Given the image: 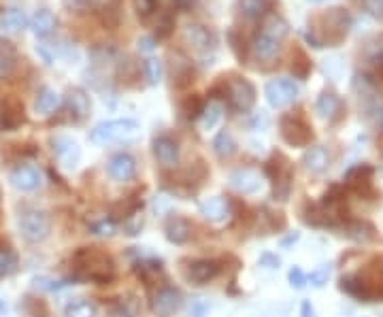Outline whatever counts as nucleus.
<instances>
[{
  "instance_id": "4be33fe9",
  "label": "nucleus",
  "mask_w": 383,
  "mask_h": 317,
  "mask_svg": "<svg viewBox=\"0 0 383 317\" xmlns=\"http://www.w3.org/2000/svg\"><path fill=\"white\" fill-rule=\"evenodd\" d=\"M26 26H28V17H26L24 11L17 9V7H11L0 15V30L7 32V34H17Z\"/></svg>"
},
{
  "instance_id": "2eb2a0df",
  "label": "nucleus",
  "mask_w": 383,
  "mask_h": 317,
  "mask_svg": "<svg viewBox=\"0 0 383 317\" xmlns=\"http://www.w3.org/2000/svg\"><path fill=\"white\" fill-rule=\"evenodd\" d=\"M52 145H54V153L58 157V162L64 168H75L79 164L81 149H79L77 141H73L69 137H56V139H52Z\"/></svg>"
},
{
  "instance_id": "8fccbe9b",
  "label": "nucleus",
  "mask_w": 383,
  "mask_h": 317,
  "mask_svg": "<svg viewBox=\"0 0 383 317\" xmlns=\"http://www.w3.org/2000/svg\"><path fill=\"white\" fill-rule=\"evenodd\" d=\"M309 3H315V5H322V3H326V0H309Z\"/></svg>"
},
{
  "instance_id": "20e7f679",
  "label": "nucleus",
  "mask_w": 383,
  "mask_h": 317,
  "mask_svg": "<svg viewBox=\"0 0 383 317\" xmlns=\"http://www.w3.org/2000/svg\"><path fill=\"white\" fill-rule=\"evenodd\" d=\"M139 124L134 120H109L100 122L89 132V141L96 145H109V143H126L139 137Z\"/></svg>"
},
{
  "instance_id": "393cba45",
  "label": "nucleus",
  "mask_w": 383,
  "mask_h": 317,
  "mask_svg": "<svg viewBox=\"0 0 383 317\" xmlns=\"http://www.w3.org/2000/svg\"><path fill=\"white\" fill-rule=\"evenodd\" d=\"M56 17H54V13L52 11H47V9H41V11H36L34 13V17L30 19V28H32V32L39 36V39H45V36H50L54 30H56Z\"/></svg>"
},
{
  "instance_id": "a211bd4d",
  "label": "nucleus",
  "mask_w": 383,
  "mask_h": 317,
  "mask_svg": "<svg viewBox=\"0 0 383 317\" xmlns=\"http://www.w3.org/2000/svg\"><path fill=\"white\" fill-rule=\"evenodd\" d=\"M303 164H305V171L311 173V175H322L328 164H330V155H328V149L322 147V145H313L305 151L303 155Z\"/></svg>"
},
{
  "instance_id": "3c124183",
  "label": "nucleus",
  "mask_w": 383,
  "mask_h": 317,
  "mask_svg": "<svg viewBox=\"0 0 383 317\" xmlns=\"http://www.w3.org/2000/svg\"><path fill=\"white\" fill-rule=\"evenodd\" d=\"M381 126H383V116H381Z\"/></svg>"
},
{
  "instance_id": "ea45409f",
  "label": "nucleus",
  "mask_w": 383,
  "mask_h": 317,
  "mask_svg": "<svg viewBox=\"0 0 383 317\" xmlns=\"http://www.w3.org/2000/svg\"><path fill=\"white\" fill-rule=\"evenodd\" d=\"M139 300L134 298V296H128V298H122V303H120V313L124 315V317H137L139 315Z\"/></svg>"
},
{
  "instance_id": "e433bc0d",
  "label": "nucleus",
  "mask_w": 383,
  "mask_h": 317,
  "mask_svg": "<svg viewBox=\"0 0 383 317\" xmlns=\"http://www.w3.org/2000/svg\"><path fill=\"white\" fill-rule=\"evenodd\" d=\"M24 311L28 317H47V313H50L47 305H45L41 298H30V296L24 298Z\"/></svg>"
},
{
  "instance_id": "7c9ffc66",
  "label": "nucleus",
  "mask_w": 383,
  "mask_h": 317,
  "mask_svg": "<svg viewBox=\"0 0 383 317\" xmlns=\"http://www.w3.org/2000/svg\"><path fill=\"white\" fill-rule=\"evenodd\" d=\"M213 151L217 153V157H230V155H234V151H237V141H234V137L228 132V130H221L217 137L213 139Z\"/></svg>"
},
{
  "instance_id": "1a4fd4ad",
  "label": "nucleus",
  "mask_w": 383,
  "mask_h": 317,
  "mask_svg": "<svg viewBox=\"0 0 383 317\" xmlns=\"http://www.w3.org/2000/svg\"><path fill=\"white\" fill-rule=\"evenodd\" d=\"M184 307V296L175 287H160L151 296V311L155 317H171Z\"/></svg>"
},
{
  "instance_id": "39448f33",
  "label": "nucleus",
  "mask_w": 383,
  "mask_h": 317,
  "mask_svg": "<svg viewBox=\"0 0 383 317\" xmlns=\"http://www.w3.org/2000/svg\"><path fill=\"white\" fill-rule=\"evenodd\" d=\"M279 130H281V137L287 145L307 147L313 141V128L300 113H285V116L279 120Z\"/></svg>"
},
{
  "instance_id": "6ab92c4d",
  "label": "nucleus",
  "mask_w": 383,
  "mask_h": 317,
  "mask_svg": "<svg viewBox=\"0 0 383 317\" xmlns=\"http://www.w3.org/2000/svg\"><path fill=\"white\" fill-rule=\"evenodd\" d=\"M153 155L162 166H175L179 162V145L171 137H157L153 141Z\"/></svg>"
},
{
  "instance_id": "9b49d317",
  "label": "nucleus",
  "mask_w": 383,
  "mask_h": 317,
  "mask_svg": "<svg viewBox=\"0 0 383 317\" xmlns=\"http://www.w3.org/2000/svg\"><path fill=\"white\" fill-rule=\"evenodd\" d=\"M9 184L19 192H34L41 188V173L32 164H17L9 175Z\"/></svg>"
},
{
  "instance_id": "f704fd0d",
  "label": "nucleus",
  "mask_w": 383,
  "mask_h": 317,
  "mask_svg": "<svg viewBox=\"0 0 383 317\" xmlns=\"http://www.w3.org/2000/svg\"><path fill=\"white\" fill-rule=\"evenodd\" d=\"M349 237L358 239V241H373L375 239V228L366 221H355L349 226Z\"/></svg>"
},
{
  "instance_id": "f3484780",
  "label": "nucleus",
  "mask_w": 383,
  "mask_h": 317,
  "mask_svg": "<svg viewBox=\"0 0 383 317\" xmlns=\"http://www.w3.org/2000/svg\"><path fill=\"white\" fill-rule=\"evenodd\" d=\"M89 109H92V102H89V96L83 89H69V94H66V113H69L73 122H83L89 116Z\"/></svg>"
},
{
  "instance_id": "473e14b6",
  "label": "nucleus",
  "mask_w": 383,
  "mask_h": 317,
  "mask_svg": "<svg viewBox=\"0 0 383 317\" xmlns=\"http://www.w3.org/2000/svg\"><path fill=\"white\" fill-rule=\"evenodd\" d=\"M292 73L298 79H305L311 73V60L307 58V54L303 50L294 52V58H292Z\"/></svg>"
},
{
  "instance_id": "a18cd8bd",
  "label": "nucleus",
  "mask_w": 383,
  "mask_h": 317,
  "mask_svg": "<svg viewBox=\"0 0 383 317\" xmlns=\"http://www.w3.org/2000/svg\"><path fill=\"white\" fill-rule=\"evenodd\" d=\"M289 281H292V285L303 287V285L307 283V275L303 273V270H300L298 266H294V268L289 270Z\"/></svg>"
},
{
  "instance_id": "a19ab883",
  "label": "nucleus",
  "mask_w": 383,
  "mask_h": 317,
  "mask_svg": "<svg viewBox=\"0 0 383 317\" xmlns=\"http://www.w3.org/2000/svg\"><path fill=\"white\" fill-rule=\"evenodd\" d=\"M362 7L371 17L383 19V0H362Z\"/></svg>"
},
{
  "instance_id": "6e6552de",
  "label": "nucleus",
  "mask_w": 383,
  "mask_h": 317,
  "mask_svg": "<svg viewBox=\"0 0 383 317\" xmlns=\"http://www.w3.org/2000/svg\"><path fill=\"white\" fill-rule=\"evenodd\" d=\"M266 100L273 105L275 109H283L287 105H292L296 98H298V83L289 77H279V79H273L266 83Z\"/></svg>"
},
{
  "instance_id": "f03ea898",
  "label": "nucleus",
  "mask_w": 383,
  "mask_h": 317,
  "mask_svg": "<svg viewBox=\"0 0 383 317\" xmlns=\"http://www.w3.org/2000/svg\"><path fill=\"white\" fill-rule=\"evenodd\" d=\"M75 264V275L77 279H89L96 283H107L116 275V262L109 254L100 252L94 247H83L81 252L75 254L73 258Z\"/></svg>"
},
{
  "instance_id": "cd10ccee",
  "label": "nucleus",
  "mask_w": 383,
  "mask_h": 317,
  "mask_svg": "<svg viewBox=\"0 0 383 317\" xmlns=\"http://www.w3.org/2000/svg\"><path fill=\"white\" fill-rule=\"evenodd\" d=\"M270 7H273V0H239V11L250 19L264 17Z\"/></svg>"
},
{
  "instance_id": "423d86ee",
  "label": "nucleus",
  "mask_w": 383,
  "mask_h": 317,
  "mask_svg": "<svg viewBox=\"0 0 383 317\" xmlns=\"http://www.w3.org/2000/svg\"><path fill=\"white\" fill-rule=\"evenodd\" d=\"M52 232V217L39 211V209H28L19 215V234L24 237L28 243H41L50 237Z\"/></svg>"
},
{
  "instance_id": "c85d7f7f",
  "label": "nucleus",
  "mask_w": 383,
  "mask_h": 317,
  "mask_svg": "<svg viewBox=\"0 0 383 317\" xmlns=\"http://www.w3.org/2000/svg\"><path fill=\"white\" fill-rule=\"evenodd\" d=\"M262 32L268 34L270 39H275V41L281 43V41L287 36V32H289V24H287V21H285L283 17H279V15H270V17L264 21Z\"/></svg>"
},
{
  "instance_id": "412c9836",
  "label": "nucleus",
  "mask_w": 383,
  "mask_h": 317,
  "mask_svg": "<svg viewBox=\"0 0 383 317\" xmlns=\"http://www.w3.org/2000/svg\"><path fill=\"white\" fill-rule=\"evenodd\" d=\"M371 179H373V168L362 164V166H355L347 173L345 177V184L351 192L355 194H364L371 190Z\"/></svg>"
},
{
  "instance_id": "7ed1b4c3",
  "label": "nucleus",
  "mask_w": 383,
  "mask_h": 317,
  "mask_svg": "<svg viewBox=\"0 0 383 317\" xmlns=\"http://www.w3.org/2000/svg\"><path fill=\"white\" fill-rule=\"evenodd\" d=\"M315 21H320V26L311 28L309 41L313 43V47H324V45L341 43L347 36L351 17H349V13L345 9L334 7V9L326 11L324 15H320Z\"/></svg>"
},
{
  "instance_id": "37998d69",
  "label": "nucleus",
  "mask_w": 383,
  "mask_h": 317,
  "mask_svg": "<svg viewBox=\"0 0 383 317\" xmlns=\"http://www.w3.org/2000/svg\"><path fill=\"white\" fill-rule=\"evenodd\" d=\"M34 285L41 287V289L58 292V289H62L66 283H64V281H54V279H50V277H36V279H34Z\"/></svg>"
},
{
  "instance_id": "4c0bfd02",
  "label": "nucleus",
  "mask_w": 383,
  "mask_h": 317,
  "mask_svg": "<svg viewBox=\"0 0 383 317\" xmlns=\"http://www.w3.org/2000/svg\"><path fill=\"white\" fill-rule=\"evenodd\" d=\"M102 5H109V0H64V7L71 11H87Z\"/></svg>"
},
{
  "instance_id": "2f4dec72",
  "label": "nucleus",
  "mask_w": 383,
  "mask_h": 317,
  "mask_svg": "<svg viewBox=\"0 0 383 317\" xmlns=\"http://www.w3.org/2000/svg\"><path fill=\"white\" fill-rule=\"evenodd\" d=\"M143 71H145V79L149 85H157L162 81V62L157 58H147L143 62Z\"/></svg>"
},
{
  "instance_id": "09e8293b",
  "label": "nucleus",
  "mask_w": 383,
  "mask_h": 317,
  "mask_svg": "<svg viewBox=\"0 0 383 317\" xmlns=\"http://www.w3.org/2000/svg\"><path fill=\"white\" fill-rule=\"evenodd\" d=\"M7 313V305H5V300H0V315H5Z\"/></svg>"
},
{
  "instance_id": "c756f323",
  "label": "nucleus",
  "mask_w": 383,
  "mask_h": 317,
  "mask_svg": "<svg viewBox=\"0 0 383 317\" xmlns=\"http://www.w3.org/2000/svg\"><path fill=\"white\" fill-rule=\"evenodd\" d=\"M221 116H223L221 105L215 102V100H211L209 105L202 107V113L198 116V120H200V128H202V130H211V128H215V126L219 124Z\"/></svg>"
},
{
  "instance_id": "72a5a7b5",
  "label": "nucleus",
  "mask_w": 383,
  "mask_h": 317,
  "mask_svg": "<svg viewBox=\"0 0 383 317\" xmlns=\"http://www.w3.org/2000/svg\"><path fill=\"white\" fill-rule=\"evenodd\" d=\"M66 317H96V307L87 300H79L66 307Z\"/></svg>"
},
{
  "instance_id": "c03bdc74",
  "label": "nucleus",
  "mask_w": 383,
  "mask_h": 317,
  "mask_svg": "<svg viewBox=\"0 0 383 317\" xmlns=\"http://www.w3.org/2000/svg\"><path fill=\"white\" fill-rule=\"evenodd\" d=\"M328 275H330V268L328 266H322V268H318V270H313V273H311V283L313 285H324L326 283V279H328Z\"/></svg>"
},
{
  "instance_id": "0eeeda50",
  "label": "nucleus",
  "mask_w": 383,
  "mask_h": 317,
  "mask_svg": "<svg viewBox=\"0 0 383 317\" xmlns=\"http://www.w3.org/2000/svg\"><path fill=\"white\" fill-rule=\"evenodd\" d=\"M266 173L273 179V186H275V196L279 200H285L289 196L292 190V179H294V173H292L289 162L281 153H275L270 160L266 162Z\"/></svg>"
},
{
  "instance_id": "4468645a",
  "label": "nucleus",
  "mask_w": 383,
  "mask_h": 317,
  "mask_svg": "<svg viewBox=\"0 0 383 317\" xmlns=\"http://www.w3.org/2000/svg\"><path fill=\"white\" fill-rule=\"evenodd\" d=\"M107 173L113 181L124 184V181H130L137 175V160H134L130 153H116L107 162Z\"/></svg>"
},
{
  "instance_id": "9d476101",
  "label": "nucleus",
  "mask_w": 383,
  "mask_h": 317,
  "mask_svg": "<svg viewBox=\"0 0 383 317\" xmlns=\"http://www.w3.org/2000/svg\"><path fill=\"white\" fill-rule=\"evenodd\" d=\"M228 98H230V102L237 111L247 113L256 105V87L247 79L237 77L228 83Z\"/></svg>"
},
{
  "instance_id": "58836bf2",
  "label": "nucleus",
  "mask_w": 383,
  "mask_h": 317,
  "mask_svg": "<svg viewBox=\"0 0 383 317\" xmlns=\"http://www.w3.org/2000/svg\"><path fill=\"white\" fill-rule=\"evenodd\" d=\"M15 69V58L9 50H0V79H5Z\"/></svg>"
},
{
  "instance_id": "49530a36",
  "label": "nucleus",
  "mask_w": 383,
  "mask_h": 317,
  "mask_svg": "<svg viewBox=\"0 0 383 317\" xmlns=\"http://www.w3.org/2000/svg\"><path fill=\"white\" fill-rule=\"evenodd\" d=\"M94 232L100 234V237H111L116 232V228H113V223H111V221H100V223L94 226Z\"/></svg>"
},
{
  "instance_id": "dca6fc26",
  "label": "nucleus",
  "mask_w": 383,
  "mask_h": 317,
  "mask_svg": "<svg viewBox=\"0 0 383 317\" xmlns=\"http://www.w3.org/2000/svg\"><path fill=\"white\" fill-rule=\"evenodd\" d=\"M230 188L239 194H256L262 188V179L252 168H237L230 173Z\"/></svg>"
},
{
  "instance_id": "a878e982",
  "label": "nucleus",
  "mask_w": 383,
  "mask_h": 317,
  "mask_svg": "<svg viewBox=\"0 0 383 317\" xmlns=\"http://www.w3.org/2000/svg\"><path fill=\"white\" fill-rule=\"evenodd\" d=\"M200 215L209 221H221L228 215V205L221 196L207 198L205 202H200Z\"/></svg>"
},
{
  "instance_id": "f8f14e48",
  "label": "nucleus",
  "mask_w": 383,
  "mask_h": 317,
  "mask_svg": "<svg viewBox=\"0 0 383 317\" xmlns=\"http://www.w3.org/2000/svg\"><path fill=\"white\" fill-rule=\"evenodd\" d=\"M184 43L198 54H207L209 50L215 47V36L209 28L202 24H188L184 28Z\"/></svg>"
},
{
  "instance_id": "f257e3e1",
  "label": "nucleus",
  "mask_w": 383,
  "mask_h": 317,
  "mask_svg": "<svg viewBox=\"0 0 383 317\" xmlns=\"http://www.w3.org/2000/svg\"><path fill=\"white\" fill-rule=\"evenodd\" d=\"M341 289L358 300H383V260L369 264L364 273L343 277Z\"/></svg>"
},
{
  "instance_id": "c9c22d12",
  "label": "nucleus",
  "mask_w": 383,
  "mask_h": 317,
  "mask_svg": "<svg viewBox=\"0 0 383 317\" xmlns=\"http://www.w3.org/2000/svg\"><path fill=\"white\" fill-rule=\"evenodd\" d=\"M17 268V258L9 249H0V279L9 277L11 273H15Z\"/></svg>"
},
{
  "instance_id": "ddd939ff",
  "label": "nucleus",
  "mask_w": 383,
  "mask_h": 317,
  "mask_svg": "<svg viewBox=\"0 0 383 317\" xmlns=\"http://www.w3.org/2000/svg\"><path fill=\"white\" fill-rule=\"evenodd\" d=\"M219 273L221 266L215 260H194L186 266V279L196 285H205L213 281Z\"/></svg>"
},
{
  "instance_id": "aec40b11",
  "label": "nucleus",
  "mask_w": 383,
  "mask_h": 317,
  "mask_svg": "<svg viewBox=\"0 0 383 317\" xmlns=\"http://www.w3.org/2000/svg\"><path fill=\"white\" fill-rule=\"evenodd\" d=\"M164 232H166V239H168L171 243L184 245V243H188L190 237H192V226H190L188 219L179 217V215H173V217H168L166 223H164Z\"/></svg>"
},
{
  "instance_id": "de8ad7c7",
  "label": "nucleus",
  "mask_w": 383,
  "mask_h": 317,
  "mask_svg": "<svg viewBox=\"0 0 383 317\" xmlns=\"http://www.w3.org/2000/svg\"><path fill=\"white\" fill-rule=\"evenodd\" d=\"M153 47H155V39H153V36H143V39H139V50H141V52H153Z\"/></svg>"
},
{
  "instance_id": "79ce46f5",
  "label": "nucleus",
  "mask_w": 383,
  "mask_h": 317,
  "mask_svg": "<svg viewBox=\"0 0 383 317\" xmlns=\"http://www.w3.org/2000/svg\"><path fill=\"white\" fill-rule=\"evenodd\" d=\"M134 9L141 19H147L155 9V0H134Z\"/></svg>"
},
{
  "instance_id": "b1692460",
  "label": "nucleus",
  "mask_w": 383,
  "mask_h": 317,
  "mask_svg": "<svg viewBox=\"0 0 383 317\" xmlns=\"http://www.w3.org/2000/svg\"><path fill=\"white\" fill-rule=\"evenodd\" d=\"M315 111L322 120H334L343 111V102L334 92H324L320 94L318 102H315Z\"/></svg>"
},
{
  "instance_id": "5701e85b",
  "label": "nucleus",
  "mask_w": 383,
  "mask_h": 317,
  "mask_svg": "<svg viewBox=\"0 0 383 317\" xmlns=\"http://www.w3.org/2000/svg\"><path fill=\"white\" fill-rule=\"evenodd\" d=\"M252 50H254V56L258 60L270 62V60H275L277 54H279V41H275V39H270L268 34L260 32L254 39V43H252Z\"/></svg>"
},
{
  "instance_id": "bb28decb",
  "label": "nucleus",
  "mask_w": 383,
  "mask_h": 317,
  "mask_svg": "<svg viewBox=\"0 0 383 317\" xmlns=\"http://www.w3.org/2000/svg\"><path fill=\"white\" fill-rule=\"evenodd\" d=\"M60 105V94L56 92L54 87H43L41 92L36 94V100H34V111L39 116H50L54 113Z\"/></svg>"
}]
</instances>
